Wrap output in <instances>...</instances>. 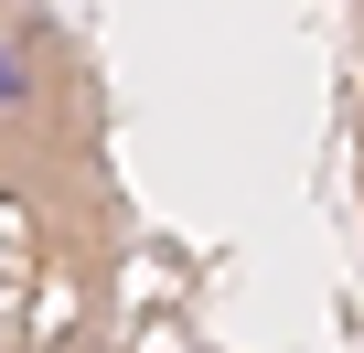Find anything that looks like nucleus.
<instances>
[{
    "mask_svg": "<svg viewBox=\"0 0 364 353\" xmlns=\"http://www.w3.org/2000/svg\"><path fill=\"white\" fill-rule=\"evenodd\" d=\"M22 97H33V75H22V54H11V33H0V118H11Z\"/></svg>",
    "mask_w": 364,
    "mask_h": 353,
    "instance_id": "nucleus-1",
    "label": "nucleus"
}]
</instances>
